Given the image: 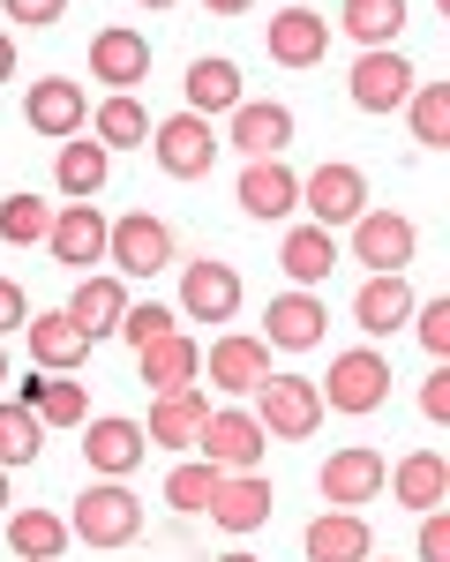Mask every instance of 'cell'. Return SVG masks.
<instances>
[{
  "mask_svg": "<svg viewBox=\"0 0 450 562\" xmlns=\"http://www.w3.org/2000/svg\"><path fill=\"white\" fill-rule=\"evenodd\" d=\"M150 158H158V173L173 180H203L211 166H218V128L211 121H195V113H166V121H150V143H143Z\"/></svg>",
  "mask_w": 450,
  "mask_h": 562,
  "instance_id": "8992f818",
  "label": "cell"
},
{
  "mask_svg": "<svg viewBox=\"0 0 450 562\" xmlns=\"http://www.w3.org/2000/svg\"><path fill=\"white\" fill-rule=\"evenodd\" d=\"M38 450H45V420L8 397V405H0V473H8V465H38Z\"/></svg>",
  "mask_w": 450,
  "mask_h": 562,
  "instance_id": "8d00e7d4",
  "label": "cell"
},
{
  "mask_svg": "<svg viewBox=\"0 0 450 562\" xmlns=\"http://www.w3.org/2000/svg\"><path fill=\"white\" fill-rule=\"evenodd\" d=\"M263 45L278 68H315L323 53H330V15H315V8H278L263 23Z\"/></svg>",
  "mask_w": 450,
  "mask_h": 562,
  "instance_id": "44dd1931",
  "label": "cell"
},
{
  "mask_svg": "<svg viewBox=\"0 0 450 562\" xmlns=\"http://www.w3.org/2000/svg\"><path fill=\"white\" fill-rule=\"evenodd\" d=\"M413 285L405 278H360V293H353V323L368 330V338H391V330H405L413 323Z\"/></svg>",
  "mask_w": 450,
  "mask_h": 562,
  "instance_id": "d6a6232c",
  "label": "cell"
},
{
  "mask_svg": "<svg viewBox=\"0 0 450 562\" xmlns=\"http://www.w3.org/2000/svg\"><path fill=\"white\" fill-rule=\"evenodd\" d=\"M143 8H180V0H143Z\"/></svg>",
  "mask_w": 450,
  "mask_h": 562,
  "instance_id": "816d5d0a",
  "label": "cell"
},
{
  "mask_svg": "<svg viewBox=\"0 0 450 562\" xmlns=\"http://www.w3.org/2000/svg\"><path fill=\"white\" fill-rule=\"evenodd\" d=\"M23 323H31V301H23V285H15V278H0V338H8V330H23Z\"/></svg>",
  "mask_w": 450,
  "mask_h": 562,
  "instance_id": "f6af8a7d",
  "label": "cell"
},
{
  "mask_svg": "<svg viewBox=\"0 0 450 562\" xmlns=\"http://www.w3.org/2000/svg\"><path fill=\"white\" fill-rule=\"evenodd\" d=\"M0 518H8V473H0Z\"/></svg>",
  "mask_w": 450,
  "mask_h": 562,
  "instance_id": "f907efd6",
  "label": "cell"
},
{
  "mask_svg": "<svg viewBox=\"0 0 450 562\" xmlns=\"http://www.w3.org/2000/svg\"><path fill=\"white\" fill-rule=\"evenodd\" d=\"M233 195H240V211H248V217L278 225V217L301 211V173H293L285 158H248L240 180H233Z\"/></svg>",
  "mask_w": 450,
  "mask_h": 562,
  "instance_id": "d6986e66",
  "label": "cell"
},
{
  "mask_svg": "<svg viewBox=\"0 0 450 562\" xmlns=\"http://www.w3.org/2000/svg\"><path fill=\"white\" fill-rule=\"evenodd\" d=\"M240 158H285V143H293V105H278V98H240L233 113H225V135Z\"/></svg>",
  "mask_w": 450,
  "mask_h": 562,
  "instance_id": "7c38bea8",
  "label": "cell"
},
{
  "mask_svg": "<svg viewBox=\"0 0 450 562\" xmlns=\"http://www.w3.org/2000/svg\"><path fill=\"white\" fill-rule=\"evenodd\" d=\"M346 233H353V240H346V256H353L368 278H405L413 256H420V225H413L405 211H375V203H368Z\"/></svg>",
  "mask_w": 450,
  "mask_h": 562,
  "instance_id": "7a4b0ae2",
  "label": "cell"
},
{
  "mask_svg": "<svg viewBox=\"0 0 450 562\" xmlns=\"http://www.w3.org/2000/svg\"><path fill=\"white\" fill-rule=\"evenodd\" d=\"M383 487L398 495L405 510H443L450 503V458L443 450H405L398 465L383 473Z\"/></svg>",
  "mask_w": 450,
  "mask_h": 562,
  "instance_id": "484cf974",
  "label": "cell"
},
{
  "mask_svg": "<svg viewBox=\"0 0 450 562\" xmlns=\"http://www.w3.org/2000/svg\"><path fill=\"white\" fill-rule=\"evenodd\" d=\"M420 413H428L436 428L450 420V360H436V368H428V383H420Z\"/></svg>",
  "mask_w": 450,
  "mask_h": 562,
  "instance_id": "ee69618b",
  "label": "cell"
},
{
  "mask_svg": "<svg viewBox=\"0 0 450 562\" xmlns=\"http://www.w3.org/2000/svg\"><path fill=\"white\" fill-rule=\"evenodd\" d=\"M330 338V307L315 301V293H278V301L263 307V346L278 352H315Z\"/></svg>",
  "mask_w": 450,
  "mask_h": 562,
  "instance_id": "ffe728a7",
  "label": "cell"
},
{
  "mask_svg": "<svg viewBox=\"0 0 450 562\" xmlns=\"http://www.w3.org/2000/svg\"><path fill=\"white\" fill-rule=\"evenodd\" d=\"M218 562H263V555H248V548H233V555H218Z\"/></svg>",
  "mask_w": 450,
  "mask_h": 562,
  "instance_id": "c3c4849f",
  "label": "cell"
},
{
  "mask_svg": "<svg viewBox=\"0 0 450 562\" xmlns=\"http://www.w3.org/2000/svg\"><path fill=\"white\" fill-rule=\"evenodd\" d=\"M90 143H105V150H135V143H150V113H143V98H135V90H113V98L90 113Z\"/></svg>",
  "mask_w": 450,
  "mask_h": 562,
  "instance_id": "e575fe53",
  "label": "cell"
},
{
  "mask_svg": "<svg viewBox=\"0 0 450 562\" xmlns=\"http://www.w3.org/2000/svg\"><path fill=\"white\" fill-rule=\"evenodd\" d=\"M270 510H278V495H270L263 473H225L218 495H211V525L218 532H256V525H270Z\"/></svg>",
  "mask_w": 450,
  "mask_h": 562,
  "instance_id": "f1b7e54d",
  "label": "cell"
},
{
  "mask_svg": "<svg viewBox=\"0 0 450 562\" xmlns=\"http://www.w3.org/2000/svg\"><path fill=\"white\" fill-rule=\"evenodd\" d=\"M173 330H180V315L166 301H128V315H121L113 338H128V346L143 352V346H158V338H173Z\"/></svg>",
  "mask_w": 450,
  "mask_h": 562,
  "instance_id": "ab89813d",
  "label": "cell"
},
{
  "mask_svg": "<svg viewBox=\"0 0 450 562\" xmlns=\"http://www.w3.org/2000/svg\"><path fill=\"white\" fill-rule=\"evenodd\" d=\"M23 338H31V368H38V375H76V368L90 360V338L60 315V307H53V315H31Z\"/></svg>",
  "mask_w": 450,
  "mask_h": 562,
  "instance_id": "83f0119b",
  "label": "cell"
},
{
  "mask_svg": "<svg viewBox=\"0 0 450 562\" xmlns=\"http://www.w3.org/2000/svg\"><path fill=\"white\" fill-rule=\"evenodd\" d=\"M315 397H323V413H383L391 405V360L375 346H353V352H338L330 360V375L315 383Z\"/></svg>",
  "mask_w": 450,
  "mask_h": 562,
  "instance_id": "277c9868",
  "label": "cell"
},
{
  "mask_svg": "<svg viewBox=\"0 0 450 562\" xmlns=\"http://www.w3.org/2000/svg\"><path fill=\"white\" fill-rule=\"evenodd\" d=\"M301 555L308 562H368L375 555V532H368L360 510H323V518H308V532H301Z\"/></svg>",
  "mask_w": 450,
  "mask_h": 562,
  "instance_id": "4316f807",
  "label": "cell"
},
{
  "mask_svg": "<svg viewBox=\"0 0 450 562\" xmlns=\"http://www.w3.org/2000/svg\"><path fill=\"white\" fill-rule=\"evenodd\" d=\"M413 83H420V76H413V60H405L398 45H391V53H360L353 76H346L360 113H398L405 98H413Z\"/></svg>",
  "mask_w": 450,
  "mask_h": 562,
  "instance_id": "ac0fdd59",
  "label": "cell"
},
{
  "mask_svg": "<svg viewBox=\"0 0 450 562\" xmlns=\"http://www.w3.org/2000/svg\"><path fill=\"white\" fill-rule=\"evenodd\" d=\"M0 383H15V368H8V352H0Z\"/></svg>",
  "mask_w": 450,
  "mask_h": 562,
  "instance_id": "681fc988",
  "label": "cell"
},
{
  "mask_svg": "<svg viewBox=\"0 0 450 562\" xmlns=\"http://www.w3.org/2000/svg\"><path fill=\"white\" fill-rule=\"evenodd\" d=\"M256 428L270 442H308L323 428V397H315V375H270L256 390Z\"/></svg>",
  "mask_w": 450,
  "mask_h": 562,
  "instance_id": "ba28073f",
  "label": "cell"
},
{
  "mask_svg": "<svg viewBox=\"0 0 450 562\" xmlns=\"http://www.w3.org/2000/svg\"><path fill=\"white\" fill-rule=\"evenodd\" d=\"M143 458H150L143 420H128V413H98V420H83V465H90V480H128Z\"/></svg>",
  "mask_w": 450,
  "mask_h": 562,
  "instance_id": "8fae6325",
  "label": "cell"
},
{
  "mask_svg": "<svg viewBox=\"0 0 450 562\" xmlns=\"http://www.w3.org/2000/svg\"><path fill=\"white\" fill-rule=\"evenodd\" d=\"M301 211H308V225H323V233L353 225V217L368 211V173L346 166V158H330V166L301 173Z\"/></svg>",
  "mask_w": 450,
  "mask_h": 562,
  "instance_id": "9c48e42d",
  "label": "cell"
},
{
  "mask_svg": "<svg viewBox=\"0 0 450 562\" xmlns=\"http://www.w3.org/2000/svg\"><path fill=\"white\" fill-rule=\"evenodd\" d=\"M338 262H346V248H338V233H323V225H293V233L278 240V270L293 278V293H315Z\"/></svg>",
  "mask_w": 450,
  "mask_h": 562,
  "instance_id": "cb8c5ba5",
  "label": "cell"
},
{
  "mask_svg": "<svg viewBox=\"0 0 450 562\" xmlns=\"http://www.w3.org/2000/svg\"><path fill=\"white\" fill-rule=\"evenodd\" d=\"M398 113L413 121L420 150H450V83H413V98H405Z\"/></svg>",
  "mask_w": 450,
  "mask_h": 562,
  "instance_id": "d590c367",
  "label": "cell"
},
{
  "mask_svg": "<svg viewBox=\"0 0 450 562\" xmlns=\"http://www.w3.org/2000/svg\"><path fill=\"white\" fill-rule=\"evenodd\" d=\"M135 532H143V495L128 480H90L68 510V540H83V548H128Z\"/></svg>",
  "mask_w": 450,
  "mask_h": 562,
  "instance_id": "6da1fadb",
  "label": "cell"
},
{
  "mask_svg": "<svg viewBox=\"0 0 450 562\" xmlns=\"http://www.w3.org/2000/svg\"><path fill=\"white\" fill-rule=\"evenodd\" d=\"M203 8H211V15H248L256 0H203Z\"/></svg>",
  "mask_w": 450,
  "mask_h": 562,
  "instance_id": "7dc6e473",
  "label": "cell"
},
{
  "mask_svg": "<svg viewBox=\"0 0 450 562\" xmlns=\"http://www.w3.org/2000/svg\"><path fill=\"white\" fill-rule=\"evenodd\" d=\"M15 405L23 413H38L45 428H83L90 420V390L83 383H68V375H15Z\"/></svg>",
  "mask_w": 450,
  "mask_h": 562,
  "instance_id": "d4e9b609",
  "label": "cell"
},
{
  "mask_svg": "<svg viewBox=\"0 0 450 562\" xmlns=\"http://www.w3.org/2000/svg\"><path fill=\"white\" fill-rule=\"evenodd\" d=\"M211 420V390L188 383V390H166V397H150V420H143V442L150 450H180V458H195V435Z\"/></svg>",
  "mask_w": 450,
  "mask_h": 562,
  "instance_id": "4fadbf2b",
  "label": "cell"
},
{
  "mask_svg": "<svg viewBox=\"0 0 450 562\" xmlns=\"http://www.w3.org/2000/svg\"><path fill=\"white\" fill-rule=\"evenodd\" d=\"M60 315H68L90 346H98V338H113V330H121V315H128V285H121L113 270H90V278H76V293H68Z\"/></svg>",
  "mask_w": 450,
  "mask_h": 562,
  "instance_id": "7402d4cb",
  "label": "cell"
},
{
  "mask_svg": "<svg viewBox=\"0 0 450 562\" xmlns=\"http://www.w3.org/2000/svg\"><path fill=\"white\" fill-rule=\"evenodd\" d=\"M263 450H270V435L256 428L248 405H211V420L195 435V458L211 473H263Z\"/></svg>",
  "mask_w": 450,
  "mask_h": 562,
  "instance_id": "5b68a950",
  "label": "cell"
},
{
  "mask_svg": "<svg viewBox=\"0 0 450 562\" xmlns=\"http://www.w3.org/2000/svg\"><path fill=\"white\" fill-rule=\"evenodd\" d=\"M135 368H143L150 397H166V390L203 383V346H195L188 330H173V338H158V346H143V352H135Z\"/></svg>",
  "mask_w": 450,
  "mask_h": 562,
  "instance_id": "4dcf8cb0",
  "label": "cell"
},
{
  "mask_svg": "<svg viewBox=\"0 0 450 562\" xmlns=\"http://www.w3.org/2000/svg\"><path fill=\"white\" fill-rule=\"evenodd\" d=\"M218 480L225 473H211L203 458H180L173 473H166V503H173L180 518H203V510H211V495H218Z\"/></svg>",
  "mask_w": 450,
  "mask_h": 562,
  "instance_id": "74e56055",
  "label": "cell"
},
{
  "mask_svg": "<svg viewBox=\"0 0 450 562\" xmlns=\"http://www.w3.org/2000/svg\"><path fill=\"white\" fill-rule=\"evenodd\" d=\"M203 375H211V390H225V397H256V390L270 383V346L248 338V330H225V338H211V352H203Z\"/></svg>",
  "mask_w": 450,
  "mask_h": 562,
  "instance_id": "9a60e30c",
  "label": "cell"
},
{
  "mask_svg": "<svg viewBox=\"0 0 450 562\" xmlns=\"http://www.w3.org/2000/svg\"><path fill=\"white\" fill-rule=\"evenodd\" d=\"M383 473H391V458H383L375 442H346V450L323 458L315 495H323L330 510H360V503H383Z\"/></svg>",
  "mask_w": 450,
  "mask_h": 562,
  "instance_id": "52a82bcc",
  "label": "cell"
},
{
  "mask_svg": "<svg viewBox=\"0 0 450 562\" xmlns=\"http://www.w3.org/2000/svg\"><path fill=\"white\" fill-rule=\"evenodd\" d=\"M413 338L436 352V360H450V293H436V301H413Z\"/></svg>",
  "mask_w": 450,
  "mask_h": 562,
  "instance_id": "60d3db41",
  "label": "cell"
},
{
  "mask_svg": "<svg viewBox=\"0 0 450 562\" xmlns=\"http://www.w3.org/2000/svg\"><path fill=\"white\" fill-rule=\"evenodd\" d=\"M0 83H15V38L0 31Z\"/></svg>",
  "mask_w": 450,
  "mask_h": 562,
  "instance_id": "bcb514c9",
  "label": "cell"
},
{
  "mask_svg": "<svg viewBox=\"0 0 450 562\" xmlns=\"http://www.w3.org/2000/svg\"><path fill=\"white\" fill-rule=\"evenodd\" d=\"M8 548L23 562H60L68 555V518L60 510H38V503L31 510H8Z\"/></svg>",
  "mask_w": 450,
  "mask_h": 562,
  "instance_id": "836d02e7",
  "label": "cell"
},
{
  "mask_svg": "<svg viewBox=\"0 0 450 562\" xmlns=\"http://www.w3.org/2000/svg\"><path fill=\"white\" fill-rule=\"evenodd\" d=\"M405 15H413V0H346V15L330 31H346L360 53H391L405 38Z\"/></svg>",
  "mask_w": 450,
  "mask_h": 562,
  "instance_id": "1f68e13d",
  "label": "cell"
},
{
  "mask_svg": "<svg viewBox=\"0 0 450 562\" xmlns=\"http://www.w3.org/2000/svg\"><path fill=\"white\" fill-rule=\"evenodd\" d=\"M45 233H53V203L45 195H8L0 203V240L8 248H38Z\"/></svg>",
  "mask_w": 450,
  "mask_h": 562,
  "instance_id": "f35d334b",
  "label": "cell"
},
{
  "mask_svg": "<svg viewBox=\"0 0 450 562\" xmlns=\"http://www.w3.org/2000/svg\"><path fill=\"white\" fill-rule=\"evenodd\" d=\"M180 323H233L240 315V270L218 256H195L180 262Z\"/></svg>",
  "mask_w": 450,
  "mask_h": 562,
  "instance_id": "30bf717a",
  "label": "cell"
},
{
  "mask_svg": "<svg viewBox=\"0 0 450 562\" xmlns=\"http://www.w3.org/2000/svg\"><path fill=\"white\" fill-rule=\"evenodd\" d=\"M23 128L45 135V143L83 135V128H90V90L68 83V76H45V83H31V98H23Z\"/></svg>",
  "mask_w": 450,
  "mask_h": 562,
  "instance_id": "5bb4252c",
  "label": "cell"
},
{
  "mask_svg": "<svg viewBox=\"0 0 450 562\" xmlns=\"http://www.w3.org/2000/svg\"><path fill=\"white\" fill-rule=\"evenodd\" d=\"M368 562H375V555H368Z\"/></svg>",
  "mask_w": 450,
  "mask_h": 562,
  "instance_id": "f5cc1de1",
  "label": "cell"
},
{
  "mask_svg": "<svg viewBox=\"0 0 450 562\" xmlns=\"http://www.w3.org/2000/svg\"><path fill=\"white\" fill-rule=\"evenodd\" d=\"M105 180H113V150H105V143H83V135H68L60 158H53V188H60L68 203H98Z\"/></svg>",
  "mask_w": 450,
  "mask_h": 562,
  "instance_id": "f546056e",
  "label": "cell"
},
{
  "mask_svg": "<svg viewBox=\"0 0 450 562\" xmlns=\"http://www.w3.org/2000/svg\"><path fill=\"white\" fill-rule=\"evenodd\" d=\"M188 105L180 113H195V121H225L240 98H248V83H240V68L225 60V53H203V60H188Z\"/></svg>",
  "mask_w": 450,
  "mask_h": 562,
  "instance_id": "603a6c76",
  "label": "cell"
},
{
  "mask_svg": "<svg viewBox=\"0 0 450 562\" xmlns=\"http://www.w3.org/2000/svg\"><path fill=\"white\" fill-rule=\"evenodd\" d=\"M0 15L8 23H31V31H53L68 15V0H0Z\"/></svg>",
  "mask_w": 450,
  "mask_h": 562,
  "instance_id": "7bdbcfd3",
  "label": "cell"
},
{
  "mask_svg": "<svg viewBox=\"0 0 450 562\" xmlns=\"http://www.w3.org/2000/svg\"><path fill=\"white\" fill-rule=\"evenodd\" d=\"M105 262H113V278H158L180 262V240L158 211H128L105 225Z\"/></svg>",
  "mask_w": 450,
  "mask_h": 562,
  "instance_id": "3957f363",
  "label": "cell"
},
{
  "mask_svg": "<svg viewBox=\"0 0 450 562\" xmlns=\"http://www.w3.org/2000/svg\"><path fill=\"white\" fill-rule=\"evenodd\" d=\"M90 83H105V90L150 83V38H143L135 23H105V31L90 38Z\"/></svg>",
  "mask_w": 450,
  "mask_h": 562,
  "instance_id": "e0dca14e",
  "label": "cell"
},
{
  "mask_svg": "<svg viewBox=\"0 0 450 562\" xmlns=\"http://www.w3.org/2000/svg\"><path fill=\"white\" fill-rule=\"evenodd\" d=\"M420 562H450V510H420V540H413Z\"/></svg>",
  "mask_w": 450,
  "mask_h": 562,
  "instance_id": "b9f144b4",
  "label": "cell"
},
{
  "mask_svg": "<svg viewBox=\"0 0 450 562\" xmlns=\"http://www.w3.org/2000/svg\"><path fill=\"white\" fill-rule=\"evenodd\" d=\"M105 225H113V217L98 211V203H60V211H53V233H45V248H53L60 270L90 278V262H105Z\"/></svg>",
  "mask_w": 450,
  "mask_h": 562,
  "instance_id": "2e32d148",
  "label": "cell"
}]
</instances>
